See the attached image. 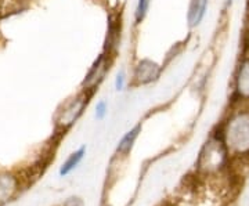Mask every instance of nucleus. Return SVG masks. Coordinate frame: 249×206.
<instances>
[{
	"label": "nucleus",
	"instance_id": "obj_9",
	"mask_svg": "<svg viewBox=\"0 0 249 206\" xmlns=\"http://www.w3.org/2000/svg\"><path fill=\"white\" fill-rule=\"evenodd\" d=\"M85 154H86V147H80L78 151L72 153L71 155H70V158L62 163L61 169H60V174H61V176H67V174H70L73 169H76L78 165H79L80 162H82V159H83Z\"/></svg>",
	"mask_w": 249,
	"mask_h": 206
},
{
	"label": "nucleus",
	"instance_id": "obj_10",
	"mask_svg": "<svg viewBox=\"0 0 249 206\" xmlns=\"http://www.w3.org/2000/svg\"><path fill=\"white\" fill-rule=\"evenodd\" d=\"M151 6V0H137L136 4V11H134V19L137 24H140L144 18L147 17Z\"/></svg>",
	"mask_w": 249,
	"mask_h": 206
},
{
	"label": "nucleus",
	"instance_id": "obj_7",
	"mask_svg": "<svg viewBox=\"0 0 249 206\" xmlns=\"http://www.w3.org/2000/svg\"><path fill=\"white\" fill-rule=\"evenodd\" d=\"M88 103V99L86 97H79V99L73 100L71 104L68 105V108L64 111V115H62V125L64 126H70L72 125L80 114L83 111V107L85 104Z\"/></svg>",
	"mask_w": 249,
	"mask_h": 206
},
{
	"label": "nucleus",
	"instance_id": "obj_3",
	"mask_svg": "<svg viewBox=\"0 0 249 206\" xmlns=\"http://www.w3.org/2000/svg\"><path fill=\"white\" fill-rule=\"evenodd\" d=\"M234 94L241 103H249V54H245L237 65L234 75Z\"/></svg>",
	"mask_w": 249,
	"mask_h": 206
},
{
	"label": "nucleus",
	"instance_id": "obj_4",
	"mask_svg": "<svg viewBox=\"0 0 249 206\" xmlns=\"http://www.w3.org/2000/svg\"><path fill=\"white\" fill-rule=\"evenodd\" d=\"M160 67L155 61L142 58L136 64L133 71V81L136 85H148L155 82L160 75Z\"/></svg>",
	"mask_w": 249,
	"mask_h": 206
},
{
	"label": "nucleus",
	"instance_id": "obj_2",
	"mask_svg": "<svg viewBox=\"0 0 249 206\" xmlns=\"http://www.w3.org/2000/svg\"><path fill=\"white\" fill-rule=\"evenodd\" d=\"M227 148L222 137H213L205 144L199 158V168L205 172H217L222 169L227 159Z\"/></svg>",
	"mask_w": 249,
	"mask_h": 206
},
{
	"label": "nucleus",
	"instance_id": "obj_6",
	"mask_svg": "<svg viewBox=\"0 0 249 206\" xmlns=\"http://www.w3.org/2000/svg\"><path fill=\"white\" fill-rule=\"evenodd\" d=\"M208 1L209 0H191L190 1L188 11H187V22H188V27L196 28L202 22V19L206 16Z\"/></svg>",
	"mask_w": 249,
	"mask_h": 206
},
{
	"label": "nucleus",
	"instance_id": "obj_12",
	"mask_svg": "<svg viewBox=\"0 0 249 206\" xmlns=\"http://www.w3.org/2000/svg\"><path fill=\"white\" fill-rule=\"evenodd\" d=\"M126 85H127V75L124 73V71H119L116 73L115 81H114L115 90L116 91H124Z\"/></svg>",
	"mask_w": 249,
	"mask_h": 206
},
{
	"label": "nucleus",
	"instance_id": "obj_1",
	"mask_svg": "<svg viewBox=\"0 0 249 206\" xmlns=\"http://www.w3.org/2000/svg\"><path fill=\"white\" fill-rule=\"evenodd\" d=\"M222 140L229 154L237 156L249 155V108L232 111L222 129Z\"/></svg>",
	"mask_w": 249,
	"mask_h": 206
},
{
	"label": "nucleus",
	"instance_id": "obj_8",
	"mask_svg": "<svg viewBox=\"0 0 249 206\" xmlns=\"http://www.w3.org/2000/svg\"><path fill=\"white\" fill-rule=\"evenodd\" d=\"M140 133H142V125H136L133 129L126 132L124 137L121 138V141L118 143L116 153L121 154V155H127L130 153V150L133 148L134 143H136V140H137Z\"/></svg>",
	"mask_w": 249,
	"mask_h": 206
},
{
	"label": "nucleus",
	"instance_id": "obj_13",
	"mask_svg": "<svg viewBox=\"0 0 249 206\" xmlns=\"http://www.w3.org/2000/svg\"><path fill=\"white\" fill-rule=\"evenodd\" d=\"M245 43H247V50H248V54H249V24H248V28H247V37H245Z\"/></svg>",
	"mask_w": 249,
	"mask_h": 206
},
{
	"label": "nucleus",
	"instance_id": "obj_11",
	"mask_svg": "<svg viewBox=\"0 0 249 206\" xmlns=\"http://www.w3.org/2000/svg\"><path fill=\"white\" fill-rule=\"evenodd\" d=\"M108 114V105L107 103L104 100H100L97 104H96V108H94V117L97 120H103L104 118L107 117Z\"/></svg>",
	"mask_w": 249,
	"mask_h": 206
},
{
	"label": "nucleus",
	"instance_id": "obj_5",
	"mask_svg": "<svg viewBox=\"0 0 249 206\" xmlns=\"http://www.w3.org/2000/svg\"><path fill=\"white\" fill-rule=\"evenodd\" d=\"M108 64H109L108 63V57L106 54H101L97 60L93 63V65L90 67L89 72H88V75H86V79L83 82V86L86 87L85 89L86 91L94 89L98 83L104 79L106 72H107Z\"/></svg>",
	"mask_w": 249,
	"mask_h": 206
}]
</instances>
